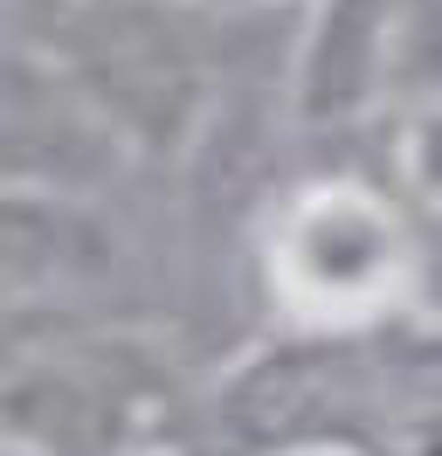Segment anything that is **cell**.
Here are the masks:
<instances>
[{
	"label": "cell",
	"instance_id": "1",
	"mask_svg": "<svg viewBox=\"0 0 442 456\" xmlns=\"http://www.w3.org/2000/svg\"><path fill=\"white\" fill-rule=\"evenodd\" d=\"M249 284L270 332L373 339L436 318L442 235L408 208L387 167L311 159L249 222Z\"/></svg>",
	"mask_w": 442,
	"mask_h": 456
},
{
	"label": "cell",
	"instance_id": "2",
	"mask_svg": "<svg viewBox=\"0 0 442 456\" xmlns=\"http://www.w3.org/2000/svg\"><path fill=\"white\" fill-rule=\"evenodd\" d=\"M208 380L138 318L28 325L0 346V450L187 456L208 436Z\"/></svg>",
	"mask_w": 442,
	"mask_h": 456
},
{
	"label": "cell",
	"instance_id": "3",
	"mask_svg": "<svg viewBox=\"0 0 442 456\" xmlns=\"http://www.w3.org/2000/svg\"><path fill=\"white\" fill-rule=\"evenodd\" d=\"M187 456H242V450H208V443H201V450H187Z\"/></svg>",
	"mask_w": 442,
	"mask_h": 456
}]
</instances>
